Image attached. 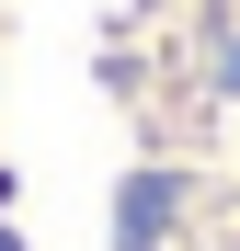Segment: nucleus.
<instances>
[{"mask_svg":"<svg viewBox=\"0 0 240 251\" xmlns=\"http://www.w3.org/2000/svg\"><path fill=\"white\" fill-rule=\"evenodd\" d=\"M0 149L34 251H240V0H0Z\"/></svg>","mask_w":240,"mask_h":251,"instance_id":"f257e3e1","label":"nucleus"}]
</instances>
